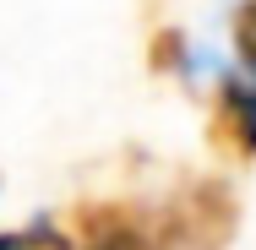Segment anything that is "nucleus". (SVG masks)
I'll return each instance as SVG.
<instances>
[{
  "label": "nucleus",
  "instance_id": "f03ea898",
  "mask_svg": "<svg viewBox=\"0 0 256 250\" xmlns=\"http://www.w3.org/2000/svg\"><path fill=\"white\" fill-rule=\"evenodd\" d=\"M76 234H88V250H158V229L126 201H88L76 207Z\"/></svg>",
  "mask_w": 256,
  "mask_h": 250
},
{
  "label": "nucleus",
  "instance_id": "7ed1b4c3",
  "mask_svg": "<svg viewBox=\"0 0 256 250\" xmlns=\"http://www.w3.org/2000/svg\"><path fill=\"white\" fill-rule=\"evenodd\" d=\"M207 136L224 158H256V82L246 76H224Z\"/></svg>",
  "mask_w": 256,
  "mask_h": 250
},
{
  "label": "nucleus",
  "instance_id": "20e7f679",
  "mask_svg": "<svg viewBox=\"0 0 256 250\" xmlns=\"http://www.w3.org/2000/svg\"><path fill=\"white\" fill-rule=\"evenodd\" d=\"M0 250H71V234H60L54 223H33V229L0 234Z\"/></svg>",
  "mask_w": 256,
  "mask_h": 250
},
{
  "label": "nucleus",
  "instance_id": "39448f33",
  "mask_svg": "<svg viewBox=\"0 0 256 250\" xmlns=\"http://www.w3.org/2000/svg\"><path fill=\"white\" fill-rule=\"evenodd\" d=\"M148 60H153L158 71H180V65L191 60V44H186V33H180V27H164L153 44H148Z\"/></svg>",
  "mask_w": 256,
  "mask_h": 250
},
{
  "label": "nucleus",
  "instance_id": "423d86ee",
  "mask_svg": "<svg viewBox=\"0 0 256 250\" xmlns=\"http://www.w3.org/2000/svg\"><path fill=\"white\" fill-rule=\"evenodd\" d=\"M234 54H240V65L256 76V0H240V5H234Z\"/></svg>",
  "mask_w": 256,
  "mask_h": 250
},
{
  "label": "nucleus",
  "instance_id": "f257e3e1",
  "mask_svg": "<svg viewBox=\"0 0 256 250\" xmlns=\"http://www.w3.org/2000/svg\"><path fill=\"white\" fill-rule=\"evenodd\" d=\"M234 229H240V201L229 185H218V180H196V185H186L180 196L169 201V212H164V245L174 250H224L234 240Z\"/></svg>",
  "mask_w": 256,
  "mask_h": 250
}]
</instances>
